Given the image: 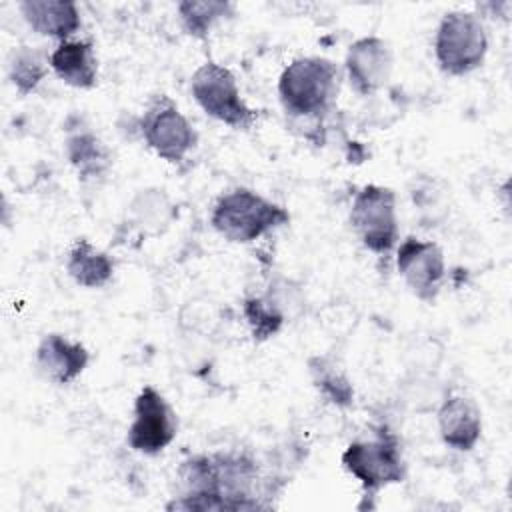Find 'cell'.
<instances>
[{
    "label": "cell",
    "instance_id": "9a60e30c",
    "mask_svg": "<svg viewBox=\"0 0 512 512\" xmlns=\"http://www.w3.org/2000/svg\"><path fill=\"white\" fill-rule=\"evenodd\" d=\"M66 270L78 286L102 288L112 280L114 262L104 250L96 248L86 238H80L68 252Z\"/></svg>",
    "mask_w": 512,
    "mask_h": 512
},
{
    "label": "cell",
    "instance_id": "7a4b0ae2",
    "mask_svg": "<svg viewBox=\"0 0 512 512\" xmlns=\"http://www.w3.org/2000/svg\"><path fill=\"white\" fill-rule=\"evenodd\" d=\"M290 222V214L280 204L248 188H234L214 204L210 224L228 242L248 244Z\"/></svg>",
    "mask_w": 512,
    "mask_h": 512
},
{
    "label": "cell",
    "instance_id": "2e32d148",
    "mask_svg": "<svg viewBox=\"0 0 512 512\" xmlns=\"http://www.w3.org/2000/svg\"><path fill=\"white\" fill-rule=\"evenodd\" d=\"M66 156L82 180L100 178L110 168L108 148L90 130H80V132L68 136Z\"/></svg>",
    "mask_w": 512,
    "mask_h": 512
},
{
    "label": "cell",
    "instance_id": "8fae6325",
    "mask_svg": "<svg viewBox=\"0 0 512 512\" xmlns=\"http://www.w3.org/2000/svg\"><path fill=\"white\" fill-rule=\"evenodd\" d=\"M90 352L84 344L62 334H46L36 348V368L52 384L74 382L88 366Z\"/></svg>",
    "mask_w": 512,
    "mask_h": 512
},
{
    "label": "cell",
    "instance_id": "5bb4252c",
    "mask_svg": "<svg viewBox=\"0 0 512 512\" xmlns=\"http://www.w3.org/2000/svg\"><path fill=\"white\" fill-rule=\"evenodd\" d=\"M50 58V68L68 86L90 90L98 82V60L90 40H64Z\"/></svg>",
    "mask_w": 512,
    "mask_h": 512
},
{
    "label": "cell",
    "instance_id": "5b68a950",
    "mask_svg": "<svg viewBox=\"0 0 512 512\" xmlns=\"http://www.w3.org/2000/svg\"><path fill=\"white\" fill-rule=\"evenodd\" d=\"M190 90L198 106L210 118L230 128L250 130L258 120V112L242 98L234 74L218 62H204L192 74Z\"/></svg>",
    "mask_w": 512,
    "mask_h": 512
},
{
    "label": "cell",
    "instance_id": "d6986e66",
    "mask_svg": "<svg viewBox=\"0 0 512 512\" xmlns=\"http://www.w3.org/2000/svg\"><path fill=\"white\" fill-rule=\"evenodd\" d=\"M50 68V58L32 46H20L10 60V80L20 94H30L44 80Z\"/></svg>",
    "mask_w": 512,
    "mask_h": 512
},
{
    "label": "cell",
    "instance_id": "44dd1931",
    "mask_svg": "<svg viewBox=\"0 0 512 512\" xmlns=\"http://www.w3.org/2000/svg\"><path fill=\"white\" fill-rule=\"evenodd\" d=\"M132 208L136 214V222L144 228L166 224L170 218V204L162 190H142L132 202Z\"/></svg>",
    "mask_w": 512,
    "mask_h": 512
},
{
    "label": "cell",
    "instance_id": "ac0fdd59",
    "mask_svg": "<svg viewBox=\"0 0 512 512\" xmlns=\"http://www.w3.org/2000/svg\"><path fill=\"white\" fill-rule=\"evenodd\" d=\"M314 386L328 402L336 406H350L354 400V388L340 366L326 356H314L308 360Z\"/></svg>",
    "mask_w": 512,
    "mask_h": 512
},
{
    "label": "cell",
    "instance_id": "9c48e42d",
    "mask_svg": "<svg viewBox=\"0 0 512 512\" xmlns=\"http://www.w3.org/2000/svg\"><path fill=\"white\" fill-rule=\"evenodd\" d=\"M396 266L416 298L424 302L436 300L446 274L444 252L436 242L414 236L402 240L396 252Z\"/></svg>",
    "mask_w": 512,
    "mask_h": 512
},
{
    "label": "cell",
    "instance_id": "ffe728a7",
    "mask_svg": "<svg viewBox=\"0 0 512 512\" xmlns=\"http://www.w3.org/2000/svg\"><path fill=\"white\" fill-rule=\"evenodd\" d=\"M244 316L252 330L254 340L262 342L274 336L284 324V312L280 308V300L276 296H252L244 300Z\"/></svg>",
    "mask_w": 512,
    "mask_h": 512
},
{
    "label": "cell",
    "instance_id": "6da1fadb",
    "mask_svg": "<svg viewBox=\"0 0 512 512\" xmlns=\"http://www.w3.org/2000/svg\"><path fill=\"white\" fill-rule=\"evenodd\" d=\"M340 84L336 64L324 56H300L280 74L278 94L284 112L298 120L320 122L334 106Z\"/></svg>",
    "mask_w": 512,
    "mask_h": 512
},
{
    "label": "cell",
    "instance_id": "7c38bea8",
    "mask_svg": "<svg viewBox=\"0 0 512 512\" xmlns=\"http://www.w3.org/2000/svg\"><path fill=\"white\" fill-rule=\"evenodd\" d=\"M438 430L446 446L460 452L472 450L482 434V418L474 400L462 394L448 396L438 410Z\"/></svg>",
    "mask_w": 512,
    "mask_h": 512
},
{
    "label": "cell",
    "instance_id": "4fadbf2b",
    "mask_svg": "<svg viewBox=\"0 0 512 512\" xmlns=\"http://www.w3.org/2000/svg\"><path fill=\"white\" fill-rule=\"evenodd\" d=\"M18 10L36 34L60 42L70 40L82 24L78 6L70 0H24Z\"/></svg>",
    "mask_w": 512,
    "mask_h": 512
},
{
    "label": "cell",
    "instance_id": "ba28073f",
    "mask_svg": "<svg viewBox=\"0 0 512 512\" xmlns=\"http://www.w3.org/2000/svg\"><path fill=\"white\" fill-rule=\"evenodd\" d=\"M178 420L168 400L154 388L144 386L134 400V418L128 428V446L140 454H160L176 438Z\"/></svg>",
    "mask_w": 512,
    "mask_h": 512
},
{
    "label": "cell",
    "instance_id": "52a82bcc",
    "mask_svg": "<svg viewBox=\"0 0 512 512\" xmlns=\"http://www.w3.org/2000/svg\"><path fill=\"white\" fill-rule=\"evenodd\" d=\"M140 132L148 148L170 164L182 162L198 144L194 126L166 94H158L148 104L140 118Z\"/></svg>",
    "mask_w": 512,
    "mask_h": 512
},
{
    "label": "cell",
    "instance_id": "8992f818",
    "mask_svg": "<svg viewBox=\"0 0 512 512\" xmlns=\"http://www.w3.org/2000/svg\"><path fill=\"white\" fill-rule=\"evenodd\" d=\"M350 224L366 250L388 254L398 240L394 190L378 184L362 186L352 200Z\"/></svg>",
    "mask_w": 512,
    "mask_h": 512
},
{
    "label": "cell",
    "instance_id": "277c9868",
    "mask_svg": "<svg viewBox=\"0 0 512 512\" xmlns=\"http://www.w3.org/2000/svg\"><path fill=\"white\" fill-rule=\"evenodd\" d=\"M488 52V34L478 14L468 10L446 12L436 28L434 56L442 72L464 76L476 70Z\"/></svg>",
    "mask_w": 512,
    "mask_h": 512
},
{
    "label": "cell",
    "instance_id": "e0dca14e",
    "mask_svg": "<svg viewBox=\"0 0 512 512\" xmlns=\"http://www.w3.org/2000/svg\"><path fill=\"white\" fill-rule=\"evenodd\" d=\"M232 14H234V4L220 2V0H204V2L184 0L178 4V16H180L182 28L186 30V34L198 40H206L212 26L218 20Z\"/></svg>",
    "mask_w": 512,
    "mask_h": 512
},
{
    "label": "cell",
    "instance_id": "30bf717a",
    "mask_svg": "<svg viewBox=\"0 0 512 512\" xmlns=\"http://www.w3.org/2000/svg\"><path fill=\"white\" fill-rule=\"evenodd\" d=\"M344 66L352 90L360 96H372L390 80L394 58L386 40L364 36L350 44Z\"/></svg>",
    "mask_w": 512,
    "mask_h": 512
},
{
    "label": "cell",
    "instance_id": "3957f363",
    "mask_svg": "<svg viewBox=\"0 0 512 512\" xmlns=\"http://www.w3.org/2000/svg\"><path fill=\"white\" fill-rule=\"evenodd\" d=\"M342 466L360 480L364 498H374L382 488L398 484L406 476V466L398 438L380 426L372 440H356L342 452Z\"/></svg>",
    "mask_w": 512,
    "mask_h": 512
}]
</instances>
